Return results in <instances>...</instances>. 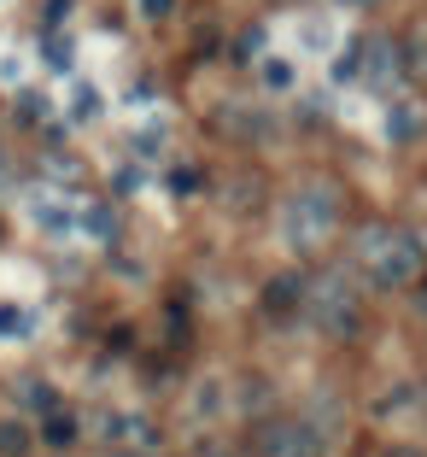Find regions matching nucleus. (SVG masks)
Returning a JSON list of instances; mask_svg holds the SVG:
<instances>
[{
    "mask_svg": "<svg viewBox=\"0 0 427 457\" xmlns=\"http://www.w3.org/2000/svg\"><path fill=\"white\" fill-rule=\"evenodd\" d=\"M369 54H374V65H363V77L374 82V88H387V77H398V59H404V47L398 41H369Z\"/></svg>",
    "mask_w": 427,
    "mask_h": 457,
    "instance_id": "6",
    "label": "nucleus"
},
{
    "mask_svg": "<svg viewBox=\"0 0 427 457\" xmlns=\"http://www.w3.org/2000/svg\"><path fill=\"white\" fill-rule=\"evenodd\" d=\"M264 41H269L264 24H246L241 36H234V65H252V59H264Z\"/></svg>",
    "mask_w": 427,
    "mask_h": 457,
    "instance_id": "12",
    "label": "nucleus"
},
{
    "mask_svg": "<svg viewBox=\"0 0 427 457\" xmlns=\"http://www.w3.org/2000/svg\"><path fill=\"white\" fill-rule=\"evenodd\" d=\"M41 59H47V71H70L77 65V47H70V36H47L41 41Z\"/></svg>",
    "mask_w": 427,
    "mask_h": 457,
    "instance_id": "14",
    "label": "nucleus"
},
{
    "mask_svg": "<svg viewBox=\"0 0 427 457\" xmlns=\"http://www.w3.org/2000/svg\"><path fill=\"white\" fill-rule=\"evenodd\" d=\"M29 452V428L24 422H0V457H24Z\"/></svg>",
    "mask_w": 427,
    "mask_h": 457,
    "instance_id": "15",
    "label": "nucleus"
},
{
    "mask_svg": "<svg viewBox=\"0 0 427 457\" xmlns=\"http://www.w3.org/2000/svg\"><path fill=\"white\" fill-rule=\"evenodd\" d=\"M176 6H182V0H141V18L164 24V18H176Z\"/></svg>",
    "mask_w": 427,
    "mask_h": 457,
    "instance_id": "20",
    "label": "nucleus"
},
{
    "mask_svg": "<svg viewBox=\"0 0 427 457\" xmlns=\"http://www.w3.org/2000/svg\"><path fill=\"white\" fill-rule=\"evenodd\" d=\"M29 335H36V311L0 305V340H29Z\"/></svg>",
    "mask_w": 427,
    "mask_h": 457,
    "instance_id": "11",
    "label": "nucleus"
},
{
    "mask_svg": "<svg viewBox=\"0 0 427 457\" xmlns=\"http://www.w3.org/2000/svg\"><path fill=\"white\" fill-rule=\"evenodd\" d=\"M252 452L258 457H322L328 452V434L310 417H269V422H258Z\"/></svg>",
    "mask_w": 427,
    "mask_h": 457,
    "instance_id": "4",
    "label": "nucleus"
},
{
    "mask_svg": "<svg viewBox=\"0 0 427 457\" xmlns=\"http://www.w3.org/2000/svg\"><path fill=\"white\" fill-rule=\"evenodd\" d=\"M357 253H363V270H369V282L381 287V294L422 282V258H427V246L415 241L410 228H369Z\"/></svg>",
    "mask_w": 427,
    "mask_h": 457,
    "instance_id": "1",
    "label": "nucleus"
},
{
    "mask_svg": "<svg viewBox=\"0 0 427 457\" xmlns=\"http://www.w3.org/2000/svg\"><path fill=\"white\" fill-rule=\"evenodd\" d=\"M159 147H164V129H141L135 135V153H141V159H152Z\"/></svg>",
    "mask_w": 427,
    "mask_h": 457,
    "instance_id": "22",
    "label": "nucleus"
},
{
    "mask_svg": "<svg viewBox=\"0 0 427 457\" xmlns=\"http://www.w3.org/2000/svg\"><path fill=\"white\" fill-rule=\"evenodd\" d=\"M334 228H340V194L328 182H310V188L281 200V241L293 253H316Z\"/></svg>",
    "mask_w": 427,
    "mask_h": 457,
    "instance_id": "2",
    "label": "nucleus"
},
{
    "mask_svg": "<svg viewBox=\"0 0 427 457\" xmlns=\"http://www.w3.org/2000/svg\"><path fill=\"white\" fill-rule=\"evenodd\" d=\"M41 118H47V95L24 88V95H18V123H41Z\"/></svg>",
    "mask_w": 427,
    "mask_h": 457,
    "instance_id": "18",
    "label": "nucleus"
},
{
    "mask_svg": "<svg viewBox=\"0 0 427 457\" xmlns=\"http://www.w3.org/2000/svg\"><path fill=\"white\" fill-rule=\"evenodd\" d=\"M334 6H346V12H369L374 0H334Z\"/></svg>",
    "mask_w": 427,
    "mask_h": 457,
    "instance_id": "25",
    "label": "nucleus"
},
{
    "mask_svg": "<svg viewBox=\"0 0 427 457\" xmlns=\"http://www.w3.org/2000/svg\"><path fill=\"white\" fill-rule=\"evenodd\" d=\"M82 228H88L94 241H118V212H111L106 200H94V205H82Z\"/></svg>",
    "mask_w": 427,
    "mask_h": 457,
    "instance_id": "10",
    "label": "nucleus"
},
{
    "mask_svg": "<svg viewBox=\"0 0 427 457\" xmlns=\"http://www.w3.org/2000/svg\"><path fill=\"white\" fill-rule=\"evenodd\" d=\"M305 287H310L305 270H281V276H269V282H264L258 311H264L269 323H293L299 311H305Z\"/></svg>",
    "mask_w": 427,
    "mask_h": 457,
    "instance_id": "5",
    "label": "nucleus"
},
{
    "mask_svg": "<svg viewBox=\"0 0 427 457\" xmlns=\"http://www.w3.org/2000/svg\"><path fill=\"white\" fill-rule=\"evenodd\" d=\"M70 118H77V123H94V118H100V88H77V100H70Z\"/></svg>",
    "mask_w": 427,
    "mask_h": 457,
    "instance_id": "17",
    "label": "nucleus"
},
{
    "mask_svg": "<svg viewBox=\"0 0 427 457\" xmlns=\"http://www.w3.org/2000/svg\"><path fill=\"white\" fill-rule=\"evenodd\" d=\"M415 129H422V118H415L410 106H392V112H387V135H392V141H410Z\"/></svg>",
    "mask_w": 427,
    "mask_h": 457,
    "instance_id": "16",
    "label": "nucleus"
},
{
    "mask_svg": "<svg viewBox=\"0 0 427 457\" xmlns=\"http://www.w3.org/2000/svg\"><path fill=\"white\" fill-rule=\"evenodd\" d=\"M18 404H24L29 417H47V411H59V393L47 387V381L29 376V381H18Z\"/></svg>",
    "mask_w": 427,
    "mask_h": 457,
    "instance_id": "9",
    "label": "nucleus"
},
{
    "mask_svg": "<svg viewBox=\"0 0 427 457\" xmlns=\"http://www.w3.org/2000/svg\"><path fill=\"white\" fill-rule=\"evenodd\" d=\"M415 311H422V317H427V276H422V282H415Z\"/></svg>",
    "mask_w": 427,
    "mask_h": 457,
    "instance_id": "24",
    "label": "nucleus"
},
{
    "mask_svg": "<svg viewBox=\"0 0 427 457\" xmlns=\"http://www.w3.org/2000/svg\"><path fill=\"white\" fill-rule=\"evenodd\" d=\"M328 77H334V82H357V77H363V41L340 47V54H334V65H328Z\"/></svg>",
    "mask_w": 427,
    "mask_h": 457,
    "instance_id": "13",
    "label": "nucleus"
},
{
    "mask_svg": "<svg viewBox=\"0 0 427 457\" xmlns=\"http://www.w3.org/2000/svg\"><path fill=\"white\" fill-rule=\"evenodd\" d=\"M70 6H77V0H47V36H59V24L70 18Z\"/></svg>",
    "mask_w": 427,
    "mask_h": 457,
    "instance_id": "21",
    "label": "nucleus"
},
{
    "mask_svg": "<svg viewBox=\"0 0 427 457\" xmlns=\"http://www.w3.org/2000/svg\"><path fill=\"white\" fill-rule=\"evenodd\" d=\"M264 82L269 88H293V65L287 59H264Z\"/></svg>",
    "mask_w": 427,
    "mask_h": 457,
    "instance_id": "19",
    "label": "nucleus"
},
{
    "mask_svg": "<svg viewBox=\"0 0 427 457\" xmlns=\"http://www.w3.org/2000/svg\"><path fill=\"white\" fill-rule=\"evenodd\" d=\"M305 317L316 335L328 340H351L363 328V305H357V287L346 282V270H328V276H310L305 287Z\"/></svg>",
    "mask_w": 427,
    "mask_h": 457,
    "instance_id": "3",
    "label": "nucleus"
},
{
    "mask_svg": "<svg viewBox=\"0 0 427 457\" xmlns=\"http://www.w3.org/2000/svg\"><path fill=\"white\" fill-rule=\"evenodd\" d=\"M77 434H82V422L70 417V411H47V417H41V440L53 445V452H65V445H77Z\"/></svg>",
    "mask_w": 427,
    "mask_h": 457,
    "instance_id": "8",
    "label": "nucleus"
},
{
    "mask_svg": "<svg viewBox=\"0 0 427 457\" xmlns=\"http://www.w3.org/2000/svg\"><path fill=\"white\" fill-rule=\"evenodd\" d=\"M170 188H176V194H193V188H200V176H193V170H176Z\"/></svg>",
    "mask_w": 427,
    "mask_h": 457,
    "instance_id": "23",
    "label": "nucleus"
},
{
    "mask_svg": "<svg viewBox=\"0 0 427 457\" xmlns=\"http://www.w3.org/2000/svg\"><path fill=\"white\" fill-rule=\"evenodd\" d=\"M387 457H422V452H410V445H398V452H387Z\"/></svg>",
    "mask_w": 427,
    "mask_h": 457,
    "instance_id": "26",
    "label": "nucleus"
},
{
    "mask_svg": "<svg viewBox=\"0 0 427 457\" xmlns=\"http://www.w3.org/2000/svg\"><path fill=\"white\" fill-rule=\"evenodd\" d=\"M29 217H36L47 235H70V228H77V217H70L65 205L53 200V194H36V200H29Z\"/></svg>",
    "mask_w": 427,
    "mask_h": 457,
    "instance_id": "7",
    "label": "nucleus"
},
{
    "mask_svg": "<svg viewBox=\"0 0 427 457\" xmlns=\"http://www.w3.org/2000/svg\"><path fill=\"white\" fill-rule=\"evenodd\" d=\"M205 457H234V452H205Z\"/></svg>",
    "mask_w": 427,
    "mask_h": 457,
    "instance_id": "27",
    "label": "nucleus"
}]
</instances>
